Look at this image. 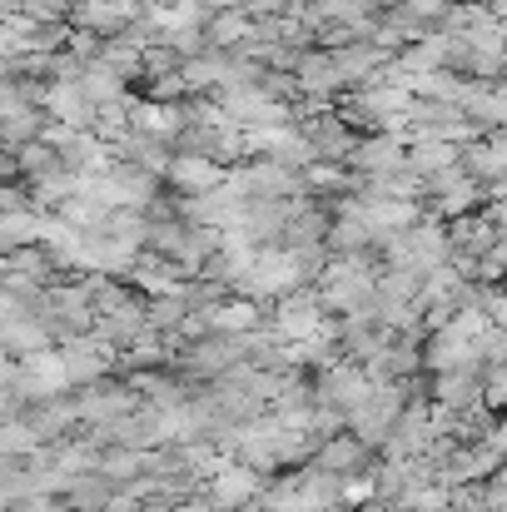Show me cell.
Instances as JSON below:
<instances>
[{"instance_id":"9c48e42d","label":"cell","mask_w":507,"mask_h":512,"mask_svg":"<svg viewBox=\"0 0 507 512\" xmlns=\"http://www.w3.org/2000/svg\"><path fill=\"white\" fill-rule=\"evenodd\" d=\"M145 463H150V448H125V443H115V448L100 453V468H95V473H105L110 483H135V478H145Z\"/></svg>"},{"instance_id":"ba28073f","label":"cell","mask_w":507,"mask_h":512,"mask_svg":"<svg viewBox=\"0 0 507 512\" xmlns=\"http://www.w3.org/2000/svg\"><path fill=\"white\" fill-rule=\"evenodd\" d=\"M80 85H85V95L95 105H120L125 100V70H115L110 60H90L85 75H80Z\"/></svg>"},{"instance_id":"7c38bea8","label":"cell","mask_w":507,"mask_h":512,"mask_svg":"<svg viewBox=\"0 0 507 512\" xmlns=\"http://www.w3.org/2000/svg\"><path fill=\"white\" fill-rule=\"evenodd\" d=\"M488 309H493V324H503L507 329V294H493V304H488Z\"/></svg>"},{"instance_id":"3957f363","label":"cell","mask_w":507,"mask_h":512,"mask_svg":"<svg viewBox=\"0 0 507 512\" xmlns=\"http://www.w3.org/2000/svg\"><path fill=\"white\" fill-rule=\"evenodd\" d=\"M145 398L135 388H120V383H90L80 388V433L95 428V423H115L125 413H135Z\"/></svg>"},{"instance_id":"6da1fadb","label":"cell","mask_w":507,"mask_h":512,"mask_svg":"<svg viewBox=\"0 0 507 512\" xmlns=\"http://www.w3.org/2000/svg\"><path fill=\"white\" fill-rule=\"evenodd\" d=\"M264 473L254 468V463H244V458H229L214 478H209V503L224 512V508H249L254 498H264Z\"/></svg>"},{"instance_id":"52a82bcc","label":"cell","mask_w":507,"mask_h":512,"mask_svg":"<svg viewBox=\"0 0 507 512\" xmlns=\"http://www.w3.org/2000/svg\"><path fill=\"white\" fill-rule=\"evenodd\" d=\"M368 453H373V448H368L358 433L343 428V433H334V438H324V448H319L309 463H319V468H329V473H343V478H348V473H358V468L368 463Z\"/></svg>"},{"instance_id":"277c9868","label":"cell","mask_w":507,"mask_h":512,"mask_svg":"<svg viewBox=\"0 0 507 512\" xmlns=\"http://www.w3.org/2000/svg\"><path fill=\"white\" fill-rule=\"evenodd\" d=\"M483 388H488V368H448V373H438L433 378V403H448V408H478V403H488L483 398Z\"/></svg>"},{"instance_id":"4fadbf2b","label":"cell","mask_w":507,"mask_h":512,"mask_svg":"<svg viewBox=\"0 0 507 512\" xmlns=\"http://www.w3.org/2000/svg\"><path fill=\"white\" fill-rule=\"evenodd\" d=\"M174 512H219V508H214V503H199V498H194V503H179Z\"/></svg>"},{"instance_id":"30bf717a","label":"cell","mask_w":507,"mask_h":512,"mask_svg":"<svg viewBox=\"0 0 507 512\" xmlns=\"http://www.w3.org/2000/svg\"><path fill=\"white\" fill-rule=\"evenodd\" d=\"M75 25L80 30H95V35H125L130 30V20H125V10L115 0H85V5H75Z\"/></svg>"},{"instance_id":"8fae6325","label":"cell","mask_w":507,"mask_h":512,"mask_svg":"<svg viewBox=\"0 0 507 512\" xmlns=\"http://www.w3.org/2000/svg\"><path fill=\"white\" fill-rule=\"evenodd\" d=\"M483 398H488V408H503L507 413V363L503 368H488V388H483Z\"/></svg>"},{"instance_id":"5b68a950","label":"cell","mask_w":507,"mask_h":512,"mask_svg":"<svg viewBox=\"0 0 507 512\" xmlns=\"http://www.w3.org/2000/svg\"><path fill=\"white\" fill-rule=\"evenodd\" d=\"M264 299H219L214 309H199L204 319H209V334H254L259 324H264V309H259Z\"/></svg>"},{"instance_id":"8992f818","label":"cell","mask_w":507,"mask_h":512,"mask_svg":"<svg viewBox=\"0 0 507 512\" xmlns=\"http://www.w3.org/2000/svg\"><path fill=\"white\" fill-rule=\"evenodd\" d=\"M229 174L219 160H209V155H174V165H169V184L179 189V194H209V189H219Z\"/></svg>"},{"instance_id":"7a4b0ae2","label":"cell","mask_w":507,"mask_h":512,"mask_svg":"<svg viewBox=\"0 0 507 512\" xmlns=\"http://www.w3.org/2000/svg\"><path fill=\"white\" fill-rule=\"evenodd\" d=\"M324 314H329L324 294H299V289H294V294H284V299H279V309H274V329H279L289 343L314 339V334L329 324Z\"/></svg>"}]
</instances>
